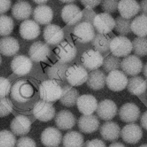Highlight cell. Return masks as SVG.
Instances as JSON below:
<instances>
[{"mask_svg":"<svg viewBox=\"0 0 147 147\" xmlns=\"http://www.w3.org/2000/svg\"><path fill=\"white\" fill-rule=\"evenodd\" d=\"M33 17L37 24L49 25L53 19V13L49 6L45 5H38L34 9Z\"/></svg>","mask_w":147,"mask_h":147,"instance_id":"83f0119b","label":"cell"},{"mask_svg":"<svg viewBox=\"0 0 147 147\" xmlns=\"http://www.w3.org/2000/svg\"><path fill=\"white\" fill-rule=\"evenodd\" d=\"M127 89L133 95H140L146 92L147 90V83L141 76H131L128 79Z\"/></svg>","mask_w":147,"mask_h":147,"instance_id":"1f68e13d","label":"cell"},{"mask_svg":"<svg viewBox=\"0 0 147 147\" xmlns=\"http://www.w3.org/2000/svg\"><path fill=\"white\" fill-rule=\"evenodd\" d=\"M111 40V39L109 36L97 33L91 41V44L94 50L100 53H104L109 51Z\"/></svg>","mask_w":147,"mask_h":147,"instance_id":"d590c367","label":"cell"},{"mask_svg":"<svg viewBox=\"0 0 147 147\" xmlns=\"http://www.w3.org/2000/svg\"><path fill=\"white\" fill-rule=\"evenodd\" d=\"M16 138L14 134L7 130L0 131V147H14Z\"/></svg>","mask_w":147,"mask_h":147,"instance_id":"60d3db41","label":"cell"},{"mask_svg":"<svg viewBox=\"0 0 147 147\" xmlns=\"http://www.w3.org/2000/svg\"><path fill=\"white\" fill-rule=\"evenodd\" d=\"M88 73L82 65L74 64L68 68L65 76L69 84L71 86H79L86 83Z\"/></svg>","mask_w":147,"mask_h":147,"instance_id":"277c9868","label":"cell"},{"mask_svg":"<svg viewBox=\"0 0 147 147\" xmlns=\"http://www.w3.org/2000/svg\"><path fill=\"white\" fill-rule=\"evenodd\" d=\"M102 1H80V2L87 9H92L100 4Z\"/></svg>","mask_w":147,"mask_h":147,"instance_id":"7dc6e473","label":"cell"},{"mask_svg":"<svg viewBox=\"0 0 147 147\" xmlns=\"http://www.w3.org/2000/svg\"><path fill=\"white\" fill-rule=\"evenodd\" d=\"M132 51L138 57L147 55V37H137L131 42Z\"/></svg>","mask_w":147,"mask_h":147,"instance_id":"8d00e7d4","label":"cell"},{"mask_svg":"<svg viewBox=\"0 0 147 147\" xmlns=\"http://www.w3.org/2000/svg\"><path fill=\"white\" fill-rule=\"evenodd\" d=\"M142 70H143V74L145 77V78L147 79V63L144 66Z\"/></svg>","mask_w":147,"mask_h":147,"instance_id":"db71d44e","label":"cell"},{"mask_svg":"<svg viewBox=\"0 0 147 147\" xmlns=\"http://www.w3.org/2000/svg\"><path fill=\"white\" fill-rule=\"evenodd\" d=\"M99 131L105 140L114 141L118 139L121 133V128L116 122L109 121L102 124Z\"/></svg>","mask_w":147,"mask_h":147,"instance_id":"4316f807","label":"cell"},{"mask_svg":"<svg viewBox=\"0 0 147 147\" xmlns=\"http://www.w3.org/2000/svg\"><path fill=\"white\" fill-rule=\"evenodd\" d=\"M38 89L41 100L51 103L60 99L62 94L61 86L54 80L49 79L42 82Z\"/></svg>","mask_w":147,"mask_h":147,"instance_id":"7a4b0ae2","label":"cell"},{"mask_svg":"<svg viewBox=\"0 0 147 147\" xmlns=\"http://www.w3.org/2000/svg\"><path fill=\"white\" fill-rule=\"evenodd\" d=\"M122 72L126 75L134 76L139 74L142 68L143 63L139 57L131 55L124 57L121 63Z\"/></svg>","mask_w":147,"mask_h":147,"instance_id":"9c48e42d","label":"cell"},{"mask_svg":"<svg viewBox=\"0 0 147 147\" xmlns=\"http://www.w3.org/2000/svg\"><path fill=\"white\" fill-rule=\"evenodd\" d=\"M16 147H36V144L32 138L29 137H22L18 140Z\"/></svg>","mask_w":147,"mask_h":147,"instance_id":"f6af8a7d","label":"cell"},{"mask_svg":"<svg viewBox=\"0 0 147 147\" xmlns=\"http://www.w3.org/2000/svg\"><path fill=\"white\" fill-rule=\"evenodd\" d=\"M39 98V89L31 79L24 78L18 80L11 87V101L20 109L33 108Z\"/></svg>","mask_w":147,"mask_h":147,"instance_id":"6da1fadb","label":"cell"},{"mask_svg":"<svg viewBox=\"0 0 147 147\" xmlns=\"http://www.w3.org/2000/svg\"><path fill=\"white\" fill-rule=\"evenodd\" d=\"M131 32L138 37L147 36V16L142 14L136 16L131 22Z\"/></svg>","mask_w":147,"mask_h":147,"instance_id":"836d02e7","label":"cell"},{"mask_svg":"<svg viewBox=\"0 0 147 147\" xmlns=\"http://www.w3.org/2000/svg\"><path fill=\"white\" fill-rule=\"evenodd\" d=\"M74 34L79 42L85 44L91 42L96 34L92 24L80 22L75 25Z\"/></svg>","mask_w":147,"mask_h":147,"instance_id":"7c38bea8","label":"cell"},{"mask_svg":"<svg viewBox=\"0 0 147 147\" xmlns=\"http://www.w3.org/2000/svg\"><path fill=\"white\" fill-rule=\"evenodd\" d=\"M63 3H66L67 4H70V3H73L75 2V1H61Z\"/></svg>","mask_w":147,"mask_h":147,"instance_id":"9f6ffc18","label":"cell"},{"mask_svg":"<svg viewBox=\"0 0 147 147\" xmlns=\"http://www.w3.org/2000/svg\"><path fill=\"white\" fill-rule=\"evenodd\" d=\"M14 28L13 19L6 15H0V36L9 35Z\"/></svg>","mask_w":147,"mask_h":147,"instance_id":"ab89813d","label":"cell"},{"mask_svg":"<svg viewBox=\"0 0 147 147\" xmlns=\"http://www.w3.org/2000/svg\"><path fill=\"white\" fill-rule=\"evenodd\" d=\"M118 1L103 0L101 1L100 6L104 13L111 14L115 13L118 10Z\"/></svg>","mask_w":147,"mask_h":147,"instance_id":"7bdbcfd3","label":"cell"},{"mask_svg":"<svg viewBox=\"0 0 147 147\" xmlns=\"http://www.w3.org/2000/svg\"><path fill=\"white\" fill-rule=\"evenodd\" d=\"M11 87V83L9 79L0 76V99L4 98L9 95Z\"/></svg>","mask_w":147,"mask_h":147,"instance_id":"ee69618b","label":"cell"},{"mask_svg":"<svg viewBox=\"0 0 147 147\" xmlns=\"http://www.w3.org/2000/svg\"><path fill=\"white\" fill-rule=\"evenodd\" d=\"M142 130L141 127L136 123H131L123 127L121 130V136L122 140L128 144L137 143L142 137Z\"/></svg>","mask_w":147,"mask_h":147,"instance_id":"4fadbf2b","label":"cell"},{"mask_svg":"<svg viewBox=\"0 0 147 147\" xmlns=\"http://www.w3.org/2000/svg\"><path fill=\"white\" fill-rule=\"evenodd\" d=\"M79 96L78 91L69 84H65L62 87V94L60 98V102L64 106L70 107L76 104Z\"/></svg>","mask_w":147,"mask_h":147,"instance_id":"f1b7e54d","label":"cell"},{"mask_svg":"<svg viewBox=\"0 0 147 147\" xmlns=\"http://www.w3.org/2000/svg\"><path fill=\"white\" fill-rule=\"evenodd\" d=\"M11 2L10 1L0 0V14L5 13L10 8Z\"/></svg>","mask_w":147,"mask_h":147,"instance_id":"681fc988","label":"cell"},{"mask_svg":"<svg viewBox=\"0 0 147 147\" xmlns=\"http://www.w3.org/2000/svg\"><path fill=\"white\" fill-rule=\"evenodd\" d=\"M61 140V133L54 127H47L41 135V142L47 147H57L60 144Z\"/></svg>","mask_w":147,"mask_h":147,"instance_id":"d6986e66","label":"cell"},{"mask_svg":"<svg viewBox=\"0 0 147 147\" xmlns=\"http://www.w3.org/2000/svg\"><path fill=\"white\" fill-rule=\"evenodd\" d=\"M63 21L67 25H76L81 22L83 13L79 7L74 3L65 5L61 11Z\"/></svg>","mask_w":147,"mask_h":147,"instance_id":"ba28073f","label":"cell"},{"mask_svg":"<svg viewBox=\"0 0 147 147\" xmlns=\"http://www.w3.org/2000/svg\"><path fill=\"white\" fill-rule=\"evenodd\" d=\"M106 75L102 70L97 69L90 72L86 81L87 86L91 90L97 91L104 87Z\"/></svg>","mask_w":147,"mask_h":147,"instance_id":"484cf974","label":"cell"},{"mask_svg":"<svg viewBox=\"0 0 147 147\" xmlns=\"http://www.w3.org/2000/svg\"><path fill=\"white\" fill-rule=\"evenodd\" d=\"M64 32L58 25L49 24L46 26L43 30V37L47 44L55 45L62 42L64 38Z\"/></svg>","mask_w":147,"mask_h":147,"instance_id":"2e32d148","label":"cell"},{"mask_svg":"<svg viewBox=\"0 0 147 147\" xmlns=\"http://www.w3.org/2000/svg\"><path fill=\"white\" fill-rule=\"evenodd\" d=\"M20 33L23 38L32 40L35 39L40 35V28L38 24L34 21L26 20L21 24Z\"/></svg>","mask_w":147,"mask_h":147,"instance_id":"d4e9b609","label":"cell"},{"mask_svg":"<svg viewBox=\"0 0 147 147\" xmlns=\"http://www.w3.org/2000/svg\"><path fill=\"white\" fill-rule=\"evenodd\" d=\"M1 61H2V59H1V55H0V65H1Z\"/></svg>","mask_w":147,"mask_h":147,"instance_id":"680465c9","label":"cell"},{"mask_svg":"<svg viewBox=\"0 0 147 147\" xmlns=\"http://www.w3.org/2000/svg\"><path fill=\"white\" fill-rule=\"evenodd\" d=\"M140 11L142 15L147 16V0H143L140 2Z\"/></svg>","mask_w":147,"mask_h":147,"instance_id":"f907efd6","label":"cell"},{"mask_svg":"<svg viewBox=\"0 0 147 147\" xmlns=\"http://www.w3.org/2000/svg\"><path fill=\"white\" fill-rule=\"evenodd\" d=\"M109 147H126L123 144L119 142H115L111 144Z\"/></svg>","mask_w":147,"mask_h":147,"instance_id":"f5cc1de1","label":"cell"},{"mask_svg":"<svg viewBox=\"0 0 147 147\" xmlns=\"http://www.w3.org/2000/svg\"><path fill=\"white\" fill-rule=\"evenodd\" d=\"M117 106L114 101L105 99L98 104L96 111L100 119L109 121L117 115Z\"/></svg>","mask_w":147,"mask_h":147,"instance_id":"9a60e30c","label":"cell"},{"mask_svg":"<svg viewBox=\"0 0 147 147\" xmlns=\"http://www.w3.org/2000/svg\"><path fill=\"white\" fill-rule=\"evenodd\" d=\"M32 60L26 56L17 55L11 62V68L16 75L24 76L29 74L32 68Z\"/></svg>","mask_w":147,"mask_h":147,"instance_id":"e0dca14e","label":"cell"},{"mask_svg":"<svg viewBox=\"0 0 147 147\" xmlns=\"http://www.w3.org/2000/svg\"><path fill=\"white\" fill-rule=\"evenodd\" d=\"M140 123L141 126L147 130V111L144 112L140 118Z\"/></svg>","mask_w":147,"mask_h":147,"instance_id":"816d5d0a","label":"cell"},{"mask_svg":"<svg viewBox=\"0 0 147 147\" xmlns=\"http://www.w3.org/2000/svg\"><path fill=\"white\" fill-rule=\"evenodd\" d=\"M139 107L133 103H126L119 110V117L124 122L132 123L137 121L140 115Z\"/></svg>","mask_w":147,"mask_h":147,"instance_id":"ffe728a7","label":"cell"},{"mask_svg":"<svg viewBox=\"0 0 147 147\" xmlns=\"http://www.w3.org/2000/svg\"><path fill=\"white\" fill-rule=\"evenodd\" d=\"M121 59L119 57L111 54L103 59L102 65L103 70L109 74L113 71L118 70L121 67Z\"/></svg>","mask_w":147,"mask_h":147,"instance_id":"f35d334b","label":"cell"},{"mask_svg":"<svg viewBox=\"0 0 147 147\" xmlns=\"http://www.w3.org/2000/svg\"><path fill=\"white\" fill-rule=\"evenodd\" d=\"M109 51L116 57H125L132 51L131 42L126 36H116L111 40Z\"/></svg>","mask_w":147,"mask_h":147,"instance_id":"3957f363","label":"cell"},{"mask_svg":"<svg viewBox=\"0 0 147 147\" xmlns=\"http://www.w3.org/2000/svg\"><path fill=\"white\" fill-rule=\"evenodd\" d=\"M96 99L92 95L83 94L79 96L76 106L80 113L83 115H91L96 111L98 106Z\"/></svg>","mask_w":147,"mask_h":147,"instance_id":"ac0fdd59","label":"cell"},{"mask_svg":"<svg viewBox=\"0 0 147 147\" xmlns=\"http://www.w3.org/2000/svg\"><path fill=\"white\" fill-rule=\"evenodd\" d=\"M32 9L30 3L26 1H18L11 8V13L14 18L18 20H26L30 16Z\"/></svg>","mask_w":147,"mask_h":147,"instance_id":"4dcf8cb0","label":"cell"},{"mask_svg":"<svg viewBox=\"0 0 147 147\" xmlns=\"http://www.w3.org/2000/svg\"><path fill=\"white\" fill-rule=\"evenodd\" d=\"M13 110V103L8 98L0 99V117L9 115Z\"/></svg>","mask_w":147,"mask_h":147,"instance_id":"b9f144b4","label":"cell"},{"mask_svg":"<svg viewBox=\"0 0 147 147\" xmlns=\"http://www.w3.org/2000/svg\"><path fill=\"white\" fill-rule=\"evenodd\" d=\"M51 49L48 44L41 41H37L32 44L29 48L30 59L34 62L44 61L48 59Z\"/></svg>","mask_w":147,"mask_h":147,"instance_id":"5bb4252c","label":"cell"},{"mask_svg":"<svg viewBox=\"0 0 147 147\" xmlns=\"http://www.w3.org/2000/svg\"><path fill=\"white\" fill-rule=\"evenodd\" d=\"M82 11L83 13V17L81 22H86L92 24L94 19L96 16V13L92 9H84Z\"/></svg>","mask_w":147,"mask_h":147,"instance_id":"bcb514c9","label":"cell"},{"mask_svg":"<svg viewBox=\"0 0 147 147\" xmlns=\"http://www.w3.org/2000/svg\"><path fill=\"white\" fill-rule=\"evenodd\" d=\"M131 20L123 18L121 16L115 19V26L114 30L122 36H126L131 32L130 25Z\"/></svg>","mask_w":147,"mask_h":147,"instance_id":"74e56055","label":"cell"},{"mask_svg":"<svg viewBox=\"0 0 147 147\" xmlns=\"http://www.w3.org/2000/svg\"><path fill=\"white\" fill-rule=\"evenodd\" d=\"M31 128V121L26 116L18 115L13 119L10 123L12 133L16 136L28 134Z\"/></svg>","mask_w":147,"mask_h":147,"instance_id":"cb8c5ba5","label":"cell"},{"mask_svg":"<svg viewBox=\"0 0 147 147\" xmlns=\"http://www.w3.org/2000/svg\"><path fill=\"white\" fill-rule=\"evenodd\" d=\"M140 4L134 0H121L118 2V10L121 16L130 20L140 11Z\"/></svg>","mask_w":147,"mask_h":147,"instance_id":"44dd1931","label":"cell"},{"mask_svg":"<svg viewBox=\"0 0 147 147\" xmlns=\"http://www.w3.org/2000/svg\"><path fill=\"white\" fill-rule=\"evenodd\" d=\"M80 60L82 65L86 69L91 71L102 66L103 57L99 52L94 49H88L83 52Z\"/></svg>","mask_w":147,"mask_h":147,"instance_id":"30bf717a","label":"cell"},{"mask_svg":"<svg viewBox=\"0 0 147 147\" xmlns=\"http://www.w3.org/2000/svg\"><path fill=\"white\" fill-rule=\"evenodd\" d=\"M92 26L98 33L106 34L114 29L115 20L108 13H100L94 18Z\"/></svg>","mask_w":147,"mask_h":147,"instance_id":"8992f818","label":"cell"},{"mask_svg":"<svg viewBox=\"0 0 147 147\" xmlns=\"http://www.w3.org/2000/svg\"><path fill=\"white\" fill-rule=\"evenodd\" d=\"M55 122L57 127L63 130L72 129L76 123V118L68 110L59 111L55 115Z\"/></svg>","mask_w":147,"mask_h":147,"instance_id":"603a6c76","label":"cell"},{"mask_svg":"<svg viewBox=\"0 0 147 147\" xmlns=\"http://www.w3.org/2000/svg\"><path fill=\"white\" fill-rule=\"evenodd\" d=\"M34 2L40 5H43L45 3H46L48 2V1H34Z\"/></svg>","mask_w":147,"mask_h":147,"instance_id":"11a10c76","label":"cell"},{"mask_svg":"<svg viewBox=\"0 0 147 147\" xmlns=\"http://www.w3.org/2000/svg\"><path fill=\"white\" fill-rule=\"evenodd\" d=\"M55 52L58 61L67 64L71 62L76 57L77 49L74 45L64 41L57 45Z\"/></svg>","mask_w":147,"mask_h":147,"instance_id":"8fae6325","label":"cell"},{"mask_svg":"<svg viewBox=\"0 0 147 147\" xmlns=\"http://www.w3.org/2000/svg\"><path fill=\"white\" fill-rule=\"evenodd\" d=\"M86 147H106V145L102 140L94 139L87 142Z\"/></svg>","mask_w":147,"mask_h":147,"instance_id":"c3c4849f","label":"cell"},{"mask_svg":"<svg viewBox=\"0 0 147 147\" xmlns=\"http://www.w3.org/2000/svg\"><path fill=\"white\" fill-rule=\"evenodd\" d=\"M139 147H147V144H143L140 145Z\"/></svg>","mask_w":147,"mask_h":147,"instance_id":"6f0895ef","label":"cell"},{"mask_svg":"<svg viewBox=\"0 0 147 147\" xmlns=\"http://www.w3.org/2000/svg\"><path fill=\"white\" fill-rule=\"evenodd\" d=\"M20 49L18 41L14 37L7 36L0 39V53L6 56L15 55Z\"/></svg>","mask_w":147,"mask_h":147,"instance_id":"f546056e","label":"cell"},{"mask_svg":"<svg viewBox=\"0 0 147 147\" xmlns=\"http://www.w3.org/2000/svg\"><path fill=\"white\" fill-rule=\"evenodd\" d=\"M128 79L126 75L120 70L109 72L106 76V84L113 91H120L124 90L127 84Z\"/></svg>","mask_w":147,"mask_h":147,"instance_id":"52a82bcc","label":"cell"},{"mask_svg":"<svg viewBox=\"0 0 147 147\" xmlns=\"http://www.w3.org/2000/svg\"><path fill=\"white\" fill-rule=\"evenodd\" d=\"M100 122L95 115H83L78 121V126L82 133L89 134L96 131L99 127Z\"/></svg>","mask_w":147,"mask_h":147,"instance_id":"7402d4cb","label":"cell"},{"mask_svg":"<svg viewBox=\"0 0 147 147\" xmlns=\"http://www.w3.org/2000/svg\"><path fill=\"white\" fill-rule=\"evenodd\" d=\"M33 113L38 120L47 122L52 120L55 116V109L52 103L41 100L34 106Z\"/></svg>","mask_w":147,"mask_h":147,"instance_id":"5b68a950","label":"cell"},{"mask_svg":"<svg viewBox=\"0 0 147 147\" xmlns=\"http://www.w3.org/2000/svg\"><path fill=\"white\" fill-rule=\"evenodd\" d=\"M62 142L64 147H82L83 145V135L77 131H69L63 137Z\"/></svg>","mask_w":147,"mask_h":147,"instance_id":"e575fe53","label":"cell"},{"mask_svg":"<svg viewBox=\"0 0 147 147\" xmlns=\"http://www.w3.org/2000/svg\"><path fill=\"white\" fill-rule=\"evenodd\" d=\"M69 67L67 64L57 61L48 68L47 71L48 76L51 80L64 81L66 79L65 74Z\"/></svg>","mask_w":147,"mask_h":147,"instance_id":"d6a6232c","label":"cell"}]
</instances>
